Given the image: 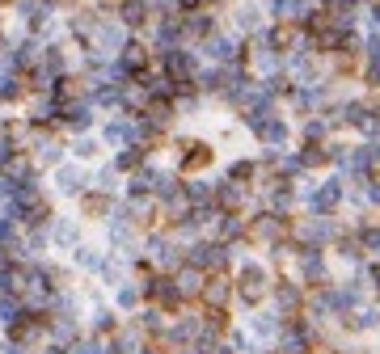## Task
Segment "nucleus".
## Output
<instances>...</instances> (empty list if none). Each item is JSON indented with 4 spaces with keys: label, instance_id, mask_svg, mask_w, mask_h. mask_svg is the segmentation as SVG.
I'll return each mask as SVG.
<instances>
[{
    "label": "nucleus",
    "instance_id": "2",
    "mask_svg": "<svg viewBox=\"0 0 380 354\" xmlns=\"http://www.w3.org/2000/svg\"><path fill=\"white\" fill-rule=\"evenodd\" d=\"M334 202H338V182H329V186H325V190L317 194V207H321V211H329V207H334Z\"/></svg>",
    "mask_w": 380,
    "mask_h": 354
},
{
    "label": "nucleus",
    "instance_id": "4",
    "mask_svg": "<svg viewBox=\"0 0 380 354\" xmlns=\"http://www.w3.org/2000/svg\"><path fill=\"white\" fill-rule=\"evenodd\" d=\"M182 5H186V9H194V5H203V0H182Z\"/></svg>",
    "mask_w": 380,
    "mask_h": 354
},
{
    "label": "nucleus",
    "instance_id": "1",
    "mask_svg": "<svg viewBox=\"0 0 380 354\" xmlns=\"http://www.w3.org/2000/svg\"><path fill=\"white\" fill-rule=\"evenodd\" d=\"M241 295H245V299H258V295H262V270H258V266H245V274H241Z\"/></svg>",
    "mask_w": 380,
    "mask_h": 354
},
{
    "label": "nucleus",
    "instance_id": "3",
    "mask_svg": "<svg viewBox=\"0 0 380 354\" xmlns=\"http://www.w3.org/2000/svg\"><path fill=\"white\" fill-rule=\"evenodd\" d=\"M207 161H212V152L199 144V148H190V156H186V169H199V165H207Z\"/></svg>",
    "mask_w": 380,
    "mask_h": 354
}]
</instances>
